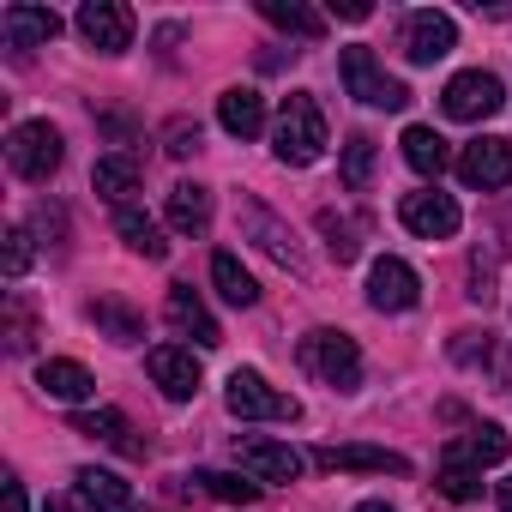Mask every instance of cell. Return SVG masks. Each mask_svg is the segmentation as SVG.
<instances>
[{
    "label": "cell",
    "mask_w": 512,
    "mask_h": 512,
    "mask_svg": "<svg viewBox=\"0 0 512 512\" xmlns=\"http://www.w3.org/2000/svg\"><path fill=\"white\" fill-rule=\"evenodd\" d=\"M272 151H278V163H290V169L320 163V151H326V115H320V103H314L308 91L284 97L278 127H272Z\"/></svg>",
    "instance_id": "6da1fadb"
},
{
    "label": "cell",
    "mask_w": 512,
    "mask_h": 512,
    "mask_svg": "<svg viewBox=\"0 0 512 512\" xmlns=\"http://www.w3.org/2000/svg\"><path fill=\"white\" fill-rule=\"evenodd\" d=\"M302 368L314 374V380H326L332 392H356L362 386V350H356V338L350 332H332V326H320V332H308L302 338Z\"/></svg>",
    "instance_id": "7a4b0ae2"
},
{
    "label": "cell",
    "mask_w": 512,
    "mask_h": 512,
    "mask_svg": "<svg viewBox=\"0 0 512 512\" xmlns=\"http://www.w3.org/2000/svg\"><path fill=\"white\" fill-rule=\"evenodd\" d=\"M223 404H229V416H241V422H296V416H302V404H296L290 392H278L260 368H235L229 386H223Z\"/></svg>",
    "instance_id": "3957f363"
},
{
    "label": "cell",
    "mask_w": 512,
    "mask_h": 512,
    "mask_svg": "<svg viewBox=\"0 0 512 512\" xmlns=\"http://www.w3.org/2000/svg\"><path fill=\"white\" fill-rule=\"evenodd\" d=\"M338 73H344V91H350L356 103H368V109H404V103H410L404 79H392V73L374 61L368 43H350V49L338 55Z\"/></svg>",
    "instance_id": "277c9868"
},
{
    "label": "cell",
    "mask_w": 512,
    "mask_h": 512,
    "mask_svg": "<svg viewBox=\"0 0 512 512\" xmlns=\"http://www.w3.org/2000/svg\"><path fill=\"white\" fill-rule=\"evenodd\" d=\"M61 133L49 127V121H19L13 133H7V163H13V175H25V181H49L55 169H61Z\"/></svg>",
    "instance_id": "5b68a950"
},
{
    "label": "cell",
    "mask_w": 512,
    "mask_h": 512,
    "mask_svg": "<svg viewBox=\"0 0 512 512\" xmlns=\"http://www.w3.org/2000/svg\"><path fill=\"white\" fill-rule=\"evenodd\" d=\"M500 103H506V85H500L494 73H482V67L452 73L446 91H440V109H446L452 121H488V115H500Z\"/></svg>",
    "instance_id": "8992f818"
},
{
    "label": "cell",
    "mask_w": 512,
    "mask_h": 512,
    "mask_svg": "<svg viewBox=\"0 0 512 512\" xmlns=\"http://www.w3.org/2000/svg\"><path fill=\"white\" fill-rule=\"evenodd\" d=\"M452 49H458V25H452V13L422 7V13L404 19V55H410V67H434V61H446Z\"/></svg>",
    "instance_id": "52a82bcc"
},
{
    "label": "cell",
    "mask_w": 512,
    "mask_h": 512,
    "mask_svg": "<svg viewBox=\"0 0 512 512\" xmlns=\"http://www.w3.org/2000/svg\"><path fill=\"white\" fill-rule=\"evenodd\" d=\"M73 25H79V37H85L97 55H121V49L133 43V13L121 7V0H85Z\"/></svg>",
    "instance_id": "ba28073f"
},
{
    "label": "cell",
    "mask_w": 512,
    "mask_h": 512,
    "mask_svg": "<svg viewBox=\"0 0 512 512\" xmlns=\"http://www.w3.org/2000/svg\"><path fill=\"white\" fill-rule=\"evenodd\" d=\"M398 217H404V229L422 235V241H446V235H458V223H464V217H458V199L440 193V187H428V193H404Z\"/></svg>",
    "instance_id": "9c48e42d"
},
{
    "label": "cell",
    "mask_w": 512,
    "mask_h": 512,
    "mask_svg": "<svg viewBox=\"0 0 512 512\" xmlns=\"http://www.w3.org/2000/svg\"><path fill=\"white\" fill-rule=\"evenodd\" d=\"M235 464H241L253 482H296V476H302V452L284 446V440H260V434L235 440Z\"/></svg>",
    "instance_id": "30bf717a"
},
{
    "label": "cell",
    "mask_w": 512,
    "mask_h": 512,
    "mask_svg": "<svg viewBox=\"0 0 512 512\" xmlns=\"http://www.w3.org/2000/svg\"><path fill=\"white\" fill-rule=\"evenodd\" d=\"M368 302L380 314H404V308L422 302V278L398 260V253H386V260H374V272H368Z\"/></svg>",
    "instance_id": "8fae6325"
},
{
    "label": "cell",
    "mask_w": 512,
    "mask_h": 512,
    "mask_svg": "<svg viewBox=\"0 0 512 512\" xmlns=\"http://www.w3.org/2000/svg\"><path fill=\"white\" fill-rule=\"evenodd\" d=\"M458 181L464 187H506L512 181V139H470L458 151Z\"/></svg>",
    "instance_id": "7c38bea8"
},
{
    "label": "cell",
    "mask_w": 512,
    "mask_h": 512,
    "mask_svg": "<svg viewBox=\"0 0 512 512\" xmlns=\"http://www.w3.org/2000/svg\"><path fill=\"white\" fill-rule=\"evenodd\" d=\"M145 368H151V380L163 386V398H175V404H187V398L199 392V356L181 350V344H157V350L145 356Z\"/></svg>",
    "instance_id": "4fadbf2b"
},
{
    "label": "cell",
    "mask_w": 512,
    "mask_h": 512,
    "mask_svg": "<svg viewBox=\"0 0 512 512\" xmlns=\"http://www.w3.org/2000/svg\"><path fill=\"white\" fill-rule=\"evenodd\" d=\"M163 308H169V326H175V332H187L199 350H217V344H223V326L211 320V308L199 302V290H193V284H175Z\"/></svg>",
    "instance_id": "5bb4252c"
},
{
    "label": "cell",
    "mask_w": 512,
    "mask_h": 512,
    "mask_svg": "<svg viewBox=\"0 0 512 512\" xmlns=\"http://www.w3.org/2000/svg\"><path fill=\"white\" fill-rule=\"evenodd\" d=\"M0 31H7V43L25 55V49H43V43L61 37V13L55 7H25V0H19V7L0 13Z\"/></svg>",
    "instance_id": "9a60e30c"
},
{
    "label": "cell",
    "mask_w": 512,
    "mask_h": 512,
    "mask_svg": "<svg viewBox=\"0 0 512 512\" xmlns=\"http://www.w3.org/2000/svg\"><path fill=\"white\" fill-rule=\"evenodd\" d=\"M217 121H223L229 139H260L266 133V97L253 91V85H229L217 97Z\"/></svg>",
    "instance_id": "2e32d148"
},
{
    "label": "cell",
    "mask_w": 512,
    "mask_h": 512,
    "mask_svg": "<svg viewBox=\"0 0 512 512\" xmlns=\"http://www.w3.org/2000/svg\"><path fill=\"white\" fill-rule=\"evenodd\" d=\"M314 464H320V470H380V476H410V458H404V452H386V446H320Z\"/></svg>",
    "instance_id": "e0dca14e"
},
{
    "label": "cell",
    "mask_w": 512,
    "mask_h": 512,
    "mask_svg": "<svg viewBox=\"0 0 512 512\" xmlns=\"http://www.w3.org/2000/svg\"><path fill=\"white\" fill-rule=\"evenodd\" d=\"M241 229H247L253 241H260V247L272 253V260H278V266H290V272H302V253H296V241H290V229H284V223H278V217H272L266 205H253V199H247V205H241Z\"/></svg>",
    "instance_id": "ac0fdd59"
},
{
    "label": "cell",
    "mask_w": 512,
    "mask_h": 512,
    "mask_svg": "<svg viewBox=\"0 0 512 512\" xmlns=\"http://www.w3.org/2000/svg\"><path fill=\"white\" fill-rule=\"evenodd\" d=\"M37 386H43L49 398H61V404H85V398L97 392L91 368H85V362H67V356H49V362L37 368Z\"/></svg>",
    "instance_id": "d6986e66"
},
{
    "label": "cell",
    "mask_w": 512,
    "mask_h": 512,
    "mask_svg": "<svg viewBox=\"0 0 512 512\" xmlns=\"http://www.w3.org/2000/svg\"><path fill=\"white\" fill-rule=\"evenodd\" d=\"M169 229H181V235H205V229H211V187H199V181H175V187H169Z\"/></svg>",
    "instance_id": "ffe728a7"
},
{
    "label": "cell",
    "mask_w": 512,
    "mask_h": 512,
    "mask_svg": "<svg viewBox=\"0 0 512 512\" xmlns=\"http://www.w3.org/2000/svg\"><path fill=\"white\" fill-rule=\"evenodd\" d=\"M73 482H79V494H85V500H91L97 512H139L133 488H127V482H121L115 470H97V464H85V470H79Z\"/></svg>",
    "instance_id": "44dd1931"
},
{
    "label": "cell",
    "mask_w": 512,
    "mask_h": 512,
    "mask_svg": "<svg viewBox=\"0 0 512 512\" xmlns=\"http://www.w3.org/2000/svg\"><path fill=\"white\" fill-rule=\"evenodd\" d=\"M91 326H97L109 344H139V338H145L139 308H127L121 296H97V302H91Z\"/></svg>",
    "instance_id": "7402d4cb"
},
{
    "label": "cell",
    "mask_w": 512,
    "mask_h": 512,
    "mask_svg": "<svg viewBox=\"0 0 512 512\" xmlns=\"http://www.w3.org/2000/svg\"><path fill=\"white\" fill-rule=\"evenodd\" d=\"M404 163L416 169V175H440L446 163H452V151H446V139L434 133V127H404Z\"/></svg>",
    "instance_id": "603a6c76"
},
{
    "label": "cell",
    "mask_w": 512,
    "mask_h": 512,
    "mask_svg": "<svg viewBox=\"0 0 512 512\" xmlns=\"http://www.w3.org/2000/svg\"><path fill=\"white\" fill-rule=\"evenodd\" d=\"M446 452H452V458H464V464H476V470H482V464H500V458H506V452H512V440H506V428H494V422H482V428H470V434H464V440H452V446H446Z\"/></svg>",
    "instance_id": "cb8c5ba5"
},
{
    "label": "cell",
    "mask_w": 512,
    "mask_h": 512,
    "mask_svg": "<svg viewBox=\"0 0 512 512\" xmlns=\"http://www.w3.org/2000/svg\"><path fill=\"white\" fill-rule=\"evenodd\" d=\"M115 229H121V241H127L133 253H145V260H163V253H169L163 229H157L139 205H121V211H115Z\"/></svg>",
    "instance_id": "d4e9b609"
},
{
    "label": "cell",
    "mask_w": 512,
    "mask_h": 512,
    "mask_svg": "<svg viewBox=\"0 0 512 512\" xmlns=\"http://www.w3.org/2000/svg\"><path fill=\"white\" fill-rule=\"evenodd\" d=\"M211 284H217L223 302H235V308H253V302H260V284H253V272L235 260V253H217V260H211Z\"/></svg>",
    "instance_id": "484cf974"
},
{
    "label": "cell",
    "mask_w": 512,
    "mask_h": 512,
    "mask_svg": "<svg viewBox=\"0 0 512 512\" xmlns=\"http://www.w3.org/2000/svg\"><path fill=\"white\" fill-rule=\"evenodd\" d=\"M91 187H97L103 199H115V211H121V205H127V193L139 187V163H133V157H97Z\"/></svg>",
    "instance_id": "4316f807"
},
{
    "label": "cell",
    "mask_w": 512,
    "mask_h": 512,
    "mask_svg": "<svg viewBox=\"0 0 512 512\" xmlns=\"http://www.w3.org/2000/svg\"><path fill=\"white\" fill-rule=\"evenodd\" d=\"M260 13L278 25V31H296V37H326V19L314 13V7H302V0H260Z\"/></svg>",
    "instance_id": "83f0119b"
},
{
    "label": "cell",
    "mask_w": 512,
    "mask_h": 512,
    "mask_svg": "<svg viewBox=\"0 0 512 512\" xmlns=\"http://www.w3.org/2000/svg\"><path fill=\"white\" fill-rule=\"evenodd\" d=\"M73 428L91 434V440H109V446H121V452H139V440H133V428H127L121 410H85V416H73Z\"/></svg>",
    "instance_id": "f1b7e54d"
},
{
    "label": "cell",
    "mask_w": 512,
    "mask_h": 512,
    "mask_svg": "<svg viewBox=\"0 0 512 512\" xmlns=\"http://www.w3.org/2000/svg\"><path fill=\"white\" fill-rule=\"evenodd\" d=\"M193 482H199L205 494H217V500H235V506H253V500H260V482H253V476H229V470H193Z\"/></svg>",
    "instance_id": "f546056e"
},
{
    "label": "cell",
    "mask_w": 512,
    "mask_h": 512,
    "mask_svg": "<svg viewBox=\"0 0 512 512\" xmlns=\"http://www.w3.org/2000/svg\"><path fill=\"white\" fill-rule=\"evenodd\" d=\"M440 494H446V500H476V494H482V470L446 452V458H440Z\"/></svg>",
    "instance_id": "4dcf8cb0"
},
{
    "label": "cell",
    "mask_w": 512,
    "mask_h": 512,
    "mask_svg": "<svg viewBox=\"0 0 512 512\" xmlns=\"http://www.w3.org/2000/svg\"><path fill=\"white\" fill-rule=\"evenodd\" d=\"M368 181H374V139L368 133H350V145H344V187L362 193Z\"/></svg>",
    "instance_id": "1f68e13d"
},
{
    "label": "cell",
    "mask_w": 512,
    "mask_h": 512,
    "mask_svg": "<svg viewBox=\"0 0 512 512\" xmlns=\"http://www.w3.org/2000/svg\"><path fill=\"white\" fill-rule=\"evenodd\" d=\"M320 229H326L332 260H338V266H350V260H356V235H350V223H344V217H332V211H320Z\"/></svg>",
    "instance_id": "d6a6232c"
},
{
    "label": "cell",
    "mask_w": 512,
    "mask_h": 512,
    "mask_svg": "<svg viewBox=\"0 0 512 512\" xmlns=\"http://www.w3.org/2000/svg\"><path fill=\"white\" fill-rule=\"evenodd\" d=\"M31 266V229H7V253H0V272L7 278H25Z\"/></svg>",
    "instance_id": "836d02e7"
},
{
    "label": "cell",
    "mask_w": 512,
    "mask_h": 512,
    "mask_svg": "<svg viewBox=\"0 0 512 512\" xmlns=\"http://www.w3.org/2000/svg\"><path fill=\"white\" fill-rule=\"evenodd\" d=\"M163 139H169V145H163L169 157H187V151H199V127H193V121H169V133H163Z\"/></svg>",
    "instance_id": "e575fe53"
},
{
    "label": "cell",
    "mask_w": 512,
    "mask_h": 512,
    "mask_svg": "<svg viewBox=\"0 0 512 512\" xmlns=\"http://www.w3.org/2000/svg\"><path fill=\"white\" fill-rule=\"evenodd\" d=\"M338 13H344V19H368L374 7H368V0H338Z\"/></svg>",
    "instance_id": "d590c367"
},
{
    "label": "cell",
    "mask_w": 512,
    "mask_h": 512,
    "mask_svg": "<svg viewBox=\"0 0 512 512\" xmlns=\"http://www.w3.org/2000/svg\"><path fill=\"white\" fill-rule=\"evenodd\" d=\"M7 512H25V488L19 482H7Z\"/></svg>",
    "instance_id": "8d00e7d4"
},
{
    "label": "cell",
    "mask_w": 512,
    "mask_h": 512,
    "mask_svg": "<svg viewBox=\"0 0 512 512\" xmlns=\"http://www.w3.org/2000/svg\"><path fill=\"white\" fill-rule=\"evenodd\" d=\"M494 494H500V512H512V476H506V482H500Z\"/></svg>",
    "instance_id": "74e56055"
},
{
    "label": "cell",
    "mask_w": 512,
    "mask_h": 512,
    "mask_svg": "<svg viewBox=\"0 0 512 512\" xmlns=\"http://www.w3.org/2000/svg\"><path fill=\"white\" fill-rule=\"evenodd\" d=\"M43 512H79L73 500H43Z\"/></svg>",
    "instance_id": "f35d334b"
},
{
    "label": "cell",
    "mask_w": 512,
    "mask_h": 512,
    "mask_svg": "<svg viewBox=\"0 0 512 512\" xmlns=\"http://www.w3.org/2000/svg\"><path fill=\"white\" fill-rule=\"evenodd\" d=\"M356 512H398V506H386V500H362Z\"/></svg>",
    "instance_id": "ab89813d"
}]
</instances>
